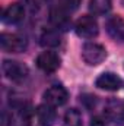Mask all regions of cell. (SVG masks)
Instances as JSON below:
<instances>
[{
    "label": "cell",
    "instance_id": "obj_1",
    "mask_svg": "<svg viewBox=\"0 0 124 126\" xmlns=\"http://www.w3.org/2000/svg\"><path fill=\"white\" fill-rule=\"evenodd\" d=\"M0 46L3 51L6 53H22L26 50V40L25 37L19 34H12V32H3L0 35Z\"/></svg>",
    "mask_w": 124,
    "mask_h": 126
},
{
    "label": "cell",
    "instance_id": "obj_2",
    "mask_svg": "<svg viewBox=\"0 0 124 126\" xmlns=\"http://www.w3.org/2000/svg\"><path fill=\"white\" fill-rule=\"evenodd\" d=\"M1 70H3V73L7 79L15 81V82H21V81L26 79L28 75H29L28 66L18 62V60H3Z\"/></svg>",
    "mask_w": 124,
    "mask_h": 126
},
{
    "label": "cell",
    "instance_id": "obj_3",
    "mask_svg": "<svg viewBox=\"0 0 124 126\" xmlns=\"http://www.w3.org/2000/svg\"><path fill=\"white\" fill-rule=\"evenodd\" d=\"M107 50L104 46L96 43H86L82 47V59L89 66H98L105 60Z\"/></svg>",
    "mask_w": 124,
    "mask_h": 126
},
{
    "label": "cell",
    "instance_id": "obj_4",
    "mask_svg": "<svg viewBox=\"0 0 124 126\" xmlns=\"http://www.w3.org/2000/svg\"><path fill=\"white\" fill-rule=\"evenodd\" d=\"M74 31L79 37L82 38H86V40H91L95 38L99 32V27H98V22L96 19L91 16V15H83L82 18L77 19L76 25H74Z\"/></svg>",
    "mask_w": 124,
    "mask_h": 126
},
{
    "label": "cell",
    "instance_id": "obj_5",
    "mask_svg": "<svg viewBox=\"0 0 124 126\" xmlns=\"http://www.w3.org/2000/svg\"><path fill=\"white\" fill-rule=\"evenodd\" d=\"M104 114L114 125H124V100L110 98L105 103Z\"/></svg>",
    "mask_w": 124,
    "mask_h": 126
},
{
    "label": "cell",
    "instance_id": "obj_6",
    "mask_svg": "<svg viewBox=\"0 0 124 126\" xmlns=\"http://www.w3.org/2000/svg\"><path fill=\"white\" fill-rule=\"evenodd\" d=\"M67 98H69L67 90L64 87H62V85H53L44 93L45 104H48L51 107H60L63 104H66Z\"/></svg>",
    "mask_w": 124,
    "mask_h": 126
},
{
    "label": "cell",
    "instance_id": "obj_7",
    "mask_svg": "<svg viewBox=\"0 0 124 126\" xmlns=\"http://www.w3.org/2000/svg\"><path fill=\"white\" fill-rule=\"evenodd\" d=\"M35 63L44 72H56L60 67L62 59H60V56L56 51H42L37 57Z\"/></svg>",
    "mask_w": 124,
    "mask_h": 126
},
{
    "label": "cell",
    "instance_id": "obj_8",
    "mask_svg": "<svg viewBox=\"0 0 124 126\" xmlns=\"http://www.w3.org/2000/svg\"><path fill=\"white\" fill-rule=\"evenodd\" d=\"M95 85L105 91H118L121 87V78L112 72H104L96 78Z\"/></svg>",
    "mask_w": 124,
    "mask_h": 126
},
{
    "label": "cell",
    "instance_id": "obj_9",
    "mask_svg": "<svg viewBox=\"0 0 124 126\" xmlns=\"http://www.w3.org/2000/svg\"><path fill=\"white\" fill-rule=\"evenodd\" d=\"M9 126H31V113L24 106H15L7 119Z\"/></svg>",
    "mask_w": 124,
    "mask_h": 126
},
{
    "label": "cell",
    "instance_id": "obj_10",
    "mask_svg": "<svg viewBox=\"0 0 124 126\" xmlns=\"http://www.w3.org/2000/svg\"><path fill=\"white\" fill-rule=\"evenodd\" d=\"M24 16H25V9H24V6H22L21 3H12V4H9V6L3 10L1 19H3L4 24L12 25V24H19V22L24 19Z\"/></svg>",
    "mask_w": 124,
    "mask_h": 126
},
{
    "label": "cell",
    "instance_id": "obj_11",
    "mask_svg": "<svg viewBox=\"0 0 124 126\" xmlns=\"http://www.w3.org/2000/svg\"><path fill=\"white\" fill-rule=\"evenodd\" d=\"M56 110L48 104H41L37 109V119L41 126H53L56 122Z\"/></svg>",
    "mask_w": 124,
    "mask_h": 126
},
{
    "label": "cell",
    "instance_id": "obj_12",
    "mask_svg": "<svg viewBox=\"0 0 124 126\" xmlns=\"http://www.w3.org/2000/svg\"><path fill=\"white\" fill-rule=\"evenodd\" d=\"M107 31L108 34L118 41L124 40V19L121 16H112L107 22Z\"/></svg>",
    "mask_w": 124,
    "mask_h": 126
},
{
    "label": "cell",
    "instance_id": "obj_13",
    "mask_svg": "<svg viewBox=\"0 0 124 126\" xmlns=\"http://www.w3.org/2000/svg\"><path fill=\"white\" fill-rule=\"evenodd\" d=\"M50 19L53 22V25L56 28H60V30H66L69 25H70V19L67 16V12L63 10L62 7H57V9H53L51 13H50Z\"/></svg>",
    "mask_w": 124,
    "mask_h": 126
},
{
    "label": "cell",
    "instance_id": "obj_14",
    "mask_svg": "<svg viewBox=\"0 0 124 126\" xmlns=\"http://www.w3.org/2000/svg\"><path fill=\"white\" fill-rule=\"evenodd\" d=\"M39 43L41 46L44 47H57L62 40H60V34L56 31V30H48V31H44L39 37Z\"/></svg>",
    "mask_w": 124,
    "mask_h": 126
},
{
    "label": "cell",
    "instance_id": "obj_15",
    "mask_svg": "<svg viewBox=\"0 0 124 126\" xmlns=\"http://www.w3.org/2000/svg\"><path fill=\"white\" fill-rule=\"evenodd\" d=\"M112 0H89V9L95 15H105L111 10Z\"/></svg>",
    "mask_w": 124,
    "mask_h": 126
},
{
    "label": "cell",
    "instance_id": "obj_16",
    "mask_svg": "<svg viewBox=\"0 0 124 126\" xmlns=\"http://www.w3.org/2000/svg\"><path fill=\"white\" fill-rule=\"evenodd\" d=\"M64 126H82V114L77 109H69L63 119Z\"/></svg>",
    "mask_w": 124,
    "mask_h": 126
},
{
    "label": "cell",
    "instance_id": "obj_17",
    "mask_svg": "<svg viewBox=\"0 0 124 126\" xmlns=\"http://www.w3.org/2000/svg\"><path fill=\"white\" fill-rule=\"evenodd\" d=\"M80 4V0H59V7H62L63 10L69 12H74Z\"/></svg>",
    "mask_w": 124,
    "mask_h": 126
},
{
    "label": "cell",
    "instance_id": "obj_18",
    "mask_svg": "<svg viewBox=\"0 0 124 126\" xmlns=\"http://www.w3.org/2000/svg\"><path fill=\"white\" fill-rule=\"evenodd\" d=\"M91 126H104V123H102L99 119H93L92 123H91Z\"/></svg>",
    "mask_w": 124,
    "mask_h": 126
}]
</instances>
